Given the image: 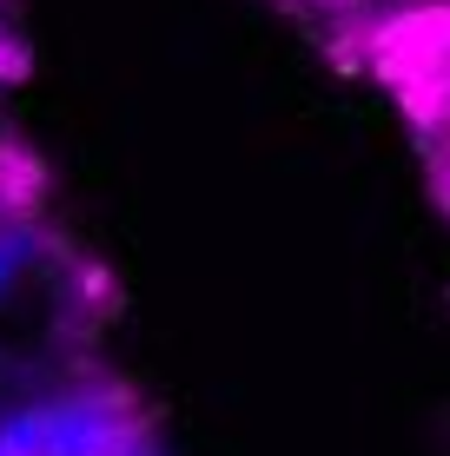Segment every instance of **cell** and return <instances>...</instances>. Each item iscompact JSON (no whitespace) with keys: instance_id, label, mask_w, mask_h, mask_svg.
<instances>
[{"instance_id":"cell-1","label":"cell","mask_w":450,"mask_h":456,"mask_svg":"<svg viewBox=\"0 0 450 456\" xmlns=\"http://www.w3.org/2000/svg\"><path fill=\"white\" fill-rule=\"evenodd\" d=\"M0 444L13 456H166L152 423L119 390H53L0 417Z\"/></svg>"},{"instance_id":"cell-2","label":"cell","mask_w":450,"mask_h":456,"mask_svg":"<svg viewBox=\"0 0 450 456\" xmlns=\"http://www.w3.org/2000/svg\"><path fill=\"white\" fill-rule=\"evenodd\" d=\"M27 265H34V232L27 225H0V297L20 285Z\"/></svg>"},{"instance_id":"cell-3","label":"cell","mask_w":450,"mask_h":456,"mask_svg":"<svg viewBox=\"0 0 450 456\" xmlns=\"http://www.w3.org/2000/svg\"><path fill=\"white\" fill-rule=\"evenodd\" d=\"M0 456H13V450H7V444H0Z\"/></svg>"}]
</instances>
